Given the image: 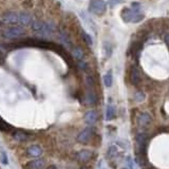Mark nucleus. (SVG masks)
I'll return each instance as SVG.
<instances>
[{
  "instance_id": "obj_22",
  "label": "nucleus",
  "mask_w": 169,
  "mask_h": 169,
  "mask_svg": "<svg viewBox=\"0 0 169 169\" xmlns=\"http://www.w3.org/2000/svg\"><path fill=\"white\" fill-rule=\"evenodd\" d=\"M86 82H87V86L90 88V89H92L94 87V78L91 75H88L87 78H86Z\"/></svg>"
},
{
  "instance_id": "obj_21",
  "label": "nucleus",
  "mask_w": 169,
  "mask_h": 169,
  "mask_svg": "<svg viewBox=\"0 0 169 169\" xmlns=\"http://www.w3.org/2000/svg\"><path fill=\"white\" fill-rule=\"evenodd\" d=\"M144 99H145V94H144L143 92L135 93V95H134V101H135V102H143Z\"/></svg>"
},
{
  "instance_id": "obj_15",
  "label": "nucleus",
  "mask_w": 169,
  "mask_h": 169,
  "mask_svg": "<svg viewBox=\"0 0 169 169\" xmlns=\"http://www.w3.org/2000/svg\"><path fill=\"white\" fill-rule=\"evenodd\" d=\"M72 54H73V56L75 57L78 62L82 60V58H84V56H85L84 51H82V49L79 48V47H75V48L72 49Z\"/></svg>"
},
{
  "instance_id": "obj_12",
  "label": "nucleus",
  "mask_w": 169,
  "mask_h": 169,
  "mask_svg": "<svg viewBox=\"0 0 169 169\" xmlns=\"http://www.w3.org/2000/svg\"><path fill=\"white\" fill-rule=\"evenodd\" d=\"M97 102V94L95 93V91L90 89L86 94V104L89 106H94Z\"/></svg>"
},
{
  "instance_id": "obj_18",
  "label": "nucleus",
  "mask_w": 169,
  "mask_h": 169,
  "mask_svg": "<svg viewBox=\"0 0 169 169\" xmlns=\"http://www.w3.org/2000/svg\"><path fill=\"white\" fill-rule=\"evenodd\" d=\"M10 129H11L10 125L0 117V130H2V131H9Z\"/></svg>"
},
{
  "instance_id": "obj_11",
  "label": "nucleus",
  "mask_w": 169,
  "mask_h": 169,
  "mask_svg": "<svg viewBox=\"0 0 169 169\" xmlns=\"http://www.w3.org/2000/svg\"><path fill=\"white\" fill-rule=\"evenodd\" d=\"M97 118H98V115L97 113L95 111H93V110H91V111H88L87 113L85 114V122L87 125H89V126H92L97 122Z\"/></svg>"
},
{
  "instance_id": "obj_10",
  "label": "nucleus",
  "mask_w": 169,
  "mask_h": 169,
  "mask_svg": "<svg viewBox=\"0 0 169 169\" xmlns=\"http://www.w3.org/2000/svg\"><path fill=\"white\" fill-rule=\"evenodd\" d=\"M27 153L30 157H39L42 154V149L38 145H31L27 148Z\"/></svg>"
},
{
  "instance_id": "obj_8",
  "label": "nucleus",
  "mask_w": 169,
  "mask_h": 169,
  "mask_svg": "<svg viewBox=\"0 0 169 169\" xmlns=\"http://www.w3.org/2000/svg\"><path fill=\"white\" fill-rule=\"evenodd\" d=\"M147 134L146 133H138L137 135V149L140 153H144L146 149V142H147Z\"/></svg>"
},
{
  "instance_id": "obj_6",
  "label": "nucleus",
  "mask_w": 169,
  "mask_h": 169,
  "mask_svg": "<svg viewBox=\"0 0 169 169\" xmlns=\"http://www.w3.org/2000/svg\"><path fill=\"white\" fill-rule=\"evenodd\" d=\"M152 123V117L150 116V114L147 112H143L138 115L137 118V124L141 128H147Z\"/></svg>"
},
{
  "instance_id": "obj_23",
  "label": "nucleus",
  "mask_w": 169,
  "mask_h": 169,
  "mask_svg": "<svg viewBox=\"0 0 169 169\" xmlns=\"http://www.w3.org/2000/svg\"><path fill=\"white\" fill-rule=\"evenodd\" d=\"M144 19V15L143 14H141V13H137V14H135V16H134V18L132 19V22H140L141 20H143Z\"/></svg>"
},
{
  "instance_id": "obj_5",
  "label": "nucleus",
  "mask_w": 169,
  "mask_h": 169,
  "mask_svg": "<svg viewBox=\"0 0 169 169\" xmlns=\"http://www.w3.org/2000/svg\"><path fill=\"white\" fill-rule=\"evenodd\" d=\"M93 137V128H86L77 135V141L80 144H87L90 142V140Z\"/></svg>"
},
{
  "instance_id": "obj_1",
  "label": "nucleus",
  "mask_w": 169,
  "mask_h": 169,
  "mask_svg": "<svg viewBox=\"0 0 169 169\" xmlns=\"http://www.w3.org/2000/svg\"><path fill=\"white\" fill-rule=\"evenodd\" d=\"M0 24L13 27H26L32 24V17L24 12H10L0 17Z\"/></svg>"
},
{
  "instance_id": "obj_4",
  "label": "nucleus",
  "mask_w": 169,
  "mask_h": 169,
  "mask_svg": "<svg viewBox=\"0 0 169 169\" xmlns=\"http://www.w3.org/2000/svg\"><path fill=\"white\" fill-rule=\"evenodd\" d=\"M32 30L35 32L38 33H43V34H50V33L53 32L54 27H52L51 26L47 24L46 22H42V21L36 20L32 22Z\"/></svg>"
},
{
  "instance_id": "obj_17",
  "label": "nucleus",
  "mask_w": 169,
  "mask_h": 169,
  "mask_svg": "<svg viewBox=\"0 0 169 169\" xmlns=\"http://www.w3.org/2000/svg\"><path fill=\"white\" fill-rule=\"evenodd\" d=\"M112 80H113V76H112V71H108L106 74L104 75V84L107 88H110L112 86Z\"/></svg>"
},
{
  "instance_id": "obj_19",
  "label": "nucleus",
  "mask_w": 169,
  "mask_h": 169,
  "mask_svg": "<svg viewBox=\"0 0 169 169\" xmlns=\"http://www.w3.org/2000/svg\"><path fill=\"white\" fill-rule=\"evenodd\" d=\"M82 38H84L85 42H87L89 46H92L93 41H92V38H91V36L89 34H87V33L84 32V31L82 32Z\"/></svg>"
},
{
  "instance_id": "obj_26",
  "label": "nucleus",
  "mask_w": 169,
  "mask_h": 169,
  "mask_svg": "<svg viewBox=\"0 0 169 169\" xmlns=\"http://www.w3.org/2000/svg\"><path fill=\"white\" fill-rule=\"evenodd\" d=\"M80 169H89V168H87V167H82Z\"/></svg>"
},
{
  "instance_id": "obj_14",
  "label": "nucleus",
  "mask_w": 169,
  "mask_h": 169,
  "mask_svg": "<svg viewBox=\"0 0 169 169\" xmlns=\"http://www.w3.org/2000/svg\"><path fill=\"white\" fill-rule=\"evenodd\" d=\"M13 137L15 138L16 141H18V142H26V141H27L30 138L29 134H27V132L20 131V130L13 132Z\"/></svg>"
},
{
  "instance_id": "obj_16",
  "label": "nucleus",
  "mask_w": 169,
  "mask_h": 169,
  "mask_svg": "<svg viewBox=\"0 0 169 169\" xmlns=\"http://www.w3.org/2000/svg\"><path fill=\"white\" fill-rule=\"evenodd\" d=\"M114 116H115V107L113 105H109L106 110V120L111 121Z\"/></svg>"
},
{
  "instance_id": "obj_24",
  "label": "nucleus",
  "mask_w": 169,
  "mask_h": 169,
  "mask_svg": "<svg viewBox=\"0 0 169 169\" xmlns=\"http://www.w3.org/2000/svg\"><path fill=\"white\" fill-rule=\"evenodd\" d=\"M104 49H105V52H106V56L110 57V55H111V53H112V49H111V47H110L109 43H106L104 47Z\"/></svg>"
},
{
  "instance_id": "obj_13",
  "label": "nucleus",
  "mask_w": 169,
  "mask_h": 169,
  "mask_svg": "<svg viewBox=\"0 0 169 169\" xmlns=\"http://www.w3.org/2000/svg\"><path fill=\"white\" fill-rule=\"evenodd\" d=\"M43 167H45V161L39 159L31 161L24 166L26 169H42Z\"/></svg>"
},
{
  "instance_id": "obj_9",
  "label": "nucleus",
  "mask_w": 169,
  "mask_h": 169,
  "mask_svg": "<svg viewBox=\"0 0 169 169\" xmlns=\"http://www.w3.org/2000/svg\"><path fill=\"white\" fill-rule=\"evenodd\" d=\"M91 157H92V152L88 150V149H82V150L78 151L76 153V159L82 163L88 162V161L91 160Z\"/></svg>"
},
{
  "instance_id": "obj_2",
  "label": "nucleus",
  "mask_w": 169,
  "mask_h": 169,
  "mask_svg": "<svg viewBox=\"0 0 169 169\" xmlns=\"http://www.w3.org/2000/svg\"><path fill=\"white\" fill-rule=\"evenodd\" d=\"M107 4L104 0H90L89 2V12L93 15L102 16L106 13Z\"/></svg>"
},
{
  "instance_id": "obj_3",
  "label": "nucleus",
  "mask_w": 169,
  "mask_h": 169,
  "mask_svg": "<svg viewBox=\"0 0 169 169\" xmlns=\"http://www.w3.org/2000/svg\"><path fill=\"white\" fill-rule=\"evenodd\" d=\"M26 34V30L22 27H10L2 31V36L7 39H17Z\"/></svg>"
},
{
  "instance_id": "obj_27",
  "label": "nucleus",
  "mask_w": 169,
  "mask_h": 169,
  "mask_svg": "<svg viewBox=\"0 0 169 169\" xmlns=\"http://www.w3.org/2000/svg\"><path fill=\"white\" fill-rule=\"evenodd\" d=\"M124 169H126V168H124Z\"/></svg>"
},
{
  "instance_id": "obj_20",
  "label": "nucleus",
  "mask_w": 169,
  "mask_h": 169,
  "mask_svg": "<svg viewBox=\"0 0 169 169\" xmlns=\"http://www.w3.org/2000/svg\"><path fill=\"white\" fill-rule=\"evenodd\" d=\"M0 162L4 165L7 164V154H5L4 150H2L1 148H0Z\"/></svg>"
},
{
  "instance_id": "obj_7",
  "label": "nucleus",
  "mask_w": 169,
  "mask_h": 169,
  "mask_svg": "<svg viewBox=\"0 0 169 169\" xmlns=\"http://www.w3.org/2000/svg\"><path fill=\"white\" fill-rule=\"evenodd\" d=\"M130 82L133 86H137L141 82V72L137 66H132L130 70Z\"/></svg>"
},
{
  "instance_id": "obj_25",
  "label": "nucleus",
  "mask_w": 169,
  "mask_h": 169,
  "mask_svg": "<svg viewBox=\"0 0 169 169\" xmlns=\"http://www.w3.org/2000/svg\"><path fill=\"white\" fill-rule=\"evenodd\" d=\"M165 41H166V43L169 46V34H167L165 36Z\"/></svg>"
}]
</instances>
